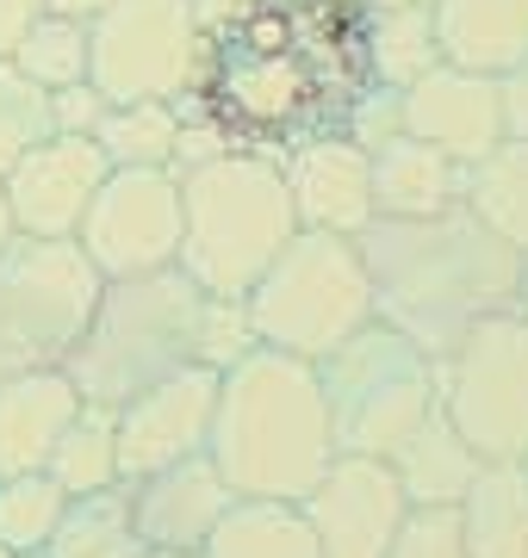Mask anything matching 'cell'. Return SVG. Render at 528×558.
<instances>
[{
    "mask_svg": "<svg viewBox=\"0 0 528 558\" xmlns=\"http://www.w3.org/2000/svg\"><path fill=\"white\" fill-rule=\"evenodd\" d=\"M13 558H44V553H13Z\"/></svg>",
    "mask_w": 528,
    "mask_h": 558,
    "instance_id": "obj_44",
    "label": "cell"
},
{
    "mask_svg": "<svg viewBox=\"0 0 528 558\" xmlns=\"http://www.w3.org/2000/svg\"><path fill=\"white\" fill-rule=\"evenodd\" d=\"M367 69V13L355 0H243L205 32L193 94L175 112H200L243 156L286 161L299 143L343 137Z\"/></svg>",
    "mask_w": 528,
    "mask_h": 558,
    "instance_id": "obj_1",
    "label": "cell"
},
{
    "mask_svg": "<svg viewBox=\"0 0 528 558\" xmlns=\"http://www.w3.org/2000/svg\"><path fill=\"white\" fill-rule=\"evenodd\" d=\"M343 137H355L361 149H380L386 137H398V87H367L361 94V106H355V119H348V131Z\"/></svg>",
    "mask_w": 528,
    "mask_h": 558,
    "instance_id": "obj_35",
    "label": "cell"
},
{
    "mask_svg": "<svg viewBox=\"0 0 528 558\" xmlns=\"http://www.w3.org/2000/svg\"><path fill=\"white\" fill-rule=\"evenodd\" d=\"M44 13V0H0V57H13V44L25 38V25Z\"/></svg>",
    "mask_w": 528,
    "mask_h": 558,
    "instance_id": "obj_38",
    "label": "cell"
},
{
    "mask_svg": "<svg viewBox=\"0 0 528 558\" xmlns=\"http://www.w3.org/2000/svg\"><path fill=\"white\" fill-rule=\"evenodd\" d=\"M137 553H143V539H137V521H131L124 484L69 497L50 539H44V558H137Z\"/></svg>",
    "mask_w": 528,
    "mask_h": 558,
    "instance_id": "obj_24",
    "label": "cell"
},
{
    "mask_svg": "<svg viewBox=\"0 0 528 558\" xmlns=\"http://www.w3.org/2000/svg\"><path fill=\"white\" fill-rule=\"evenodd\" d=\"M373 323L410 336L429 360L454 354L497 311H516L528 267L467 199L435 218H373L355 236Z\"/></svg>",
    "mask_w": 528,
    "mask_h": 558,
    "instance_id": "obj_2",
    "label": "cell"
},
{
    "mask_svg": "<svg viewBox=\"0 0 528 558\" xmlns=\"http://www.w3.org/2000/svg\"><path fill=\"white\" fill-rule=\"evenodd\" d=\"M193 558H317V539H311L299 502L237 497Z\"/></svg>",
    "mask_w": 528,
    "mask_h": 558,
    "instance_id": "obj_23",
    "label": "cell"
},
{
    "mask_svg": "<svg viewBox=\"0 0 528 558\" xmlns=\"http://www.w3.org/2000/svg\"><path fill=\"white\" fill-rule=\"evenodd\" d=\"M212 403H218V373L212 366H181L156 379L149 391H137L131 403L112 410V435H119V478H143L163 472L175 459L205 453L212 435Z\"/></svg>",
    "mask_w": 528,
    "mask_h": 558,
    "instance_id": "obj_13",
    "label": "cell"
},
{
    "mask_svg": "<svg viewBox=\"0 0 528 558\" xmlns=\"http://www.w3.org/2000/svg\"><path fill=\"white\" fill-rule=\"evenodd\" d=\"M286 199L299 230H329V236H361L373 223V161L355 137H317L299 143L280 161Z\"/></svg>",
    "mask_w": 528,
    "mask_h": 558,
    "instance_id": "obj_17",
    "label": "cell"
},
{
    "mask_svg": "<svg viewBox=\"0 0 528 558\" xmlns=\"http://www.w3.org/2000/svg\"><path fill=\"white\" fill-rule=\"evenodd\" d=\"M131 497V521H137L143 546H163V553H200L212 527L224 521V509L237 502V490L218 478V465L205 453L175 459L163 472H143V478L124 484Z\"/></svg>",
    "mask_w": 528,
    "mask_h": 558,
    "instance_id": "obj_16",
    "label": "cell"
},
{
    "mask_svg": "<svg viewBox=\"0 0 528 558\" xmlns=\"http://www.w3.org/2000/svg\"><path fill=\"white\" fill-rule=\"evenodd\" d=\"M106 279L75 236H13L0 248V379L50 373L75 354Z\"/></svg>",
    "mask_w": 528,
    "mask_h": 558,
    "instance_id": "obj_8",
    "label": "cell"
},
{
    "mask_svg": "<svg viewBox=\"0 0 528 558\" xmlns=\"http://www.w3.org/2000/svg\"><path fill=\"white\" fill-rule=\"evenodd\" d=\"M497 119L509 143H528V57L497 75Z\"/></svg>",
    "mask_w": 528,
    "mask_h": 558,
    "instance_id": "obj_37",
    "label": "cell"
},
{
    "mask_svg": "<svg viewBox=\"0 0 528 558\" xmlns=\"http://www.w3.org/2000/svg\"><path fill=\"white\" fill-rule=\"evenodd\" d=\"M137 558H187V553H163V546H143Z\"/></svg>",
    "mask_w": 528,
    "mask_h": 558,
    "instance_id": "obj_42",
    "label": "cell"
},
{
    "mask_svg": "<svg viewBox=\"0 0 528 558\" xmlns=\"http://www.w3.org/2000/svg\"><path fill=\"white\" fill-rule=\"evenodd\" d=\"M175 131H181V112L168 100L106 106L100 124H94V149L106 156V168H168Z\"/></svg>",
    "mask_w": 528,
    "mask_h": 558,
    "instance_id": "obj_29",
    "label": "cell"
},
{
    "mask_svg": "<svg viewBox=\"0 0 528 558\" xmlns=\"http://www.w3.org/2000/svg\"><path fill=\"white\" fill-rule=\"evenodd\" d=\"M44 137H50V94L32 87L13 62L0 57V174Z\"/></svg>",
    "mask_w": 528,
    "mask_h": 558,
    "instance_id": "obj_31",
    "label": "cell"
},
{
    "mask_svg": "<svg viewBox=\"0 0 528 558\" xmlns=\"http://www.w3.org/2000/svg\"><path fill=\"white\" fill-rule=\"evenodd\" d=\"M386 465H392V478H398L410 509H460L472 478L485 472V459L472 453V440L447 422V410H435Z\"/></svg>",
    "mask_w": 528,
    "mask_h": 558,
    "instance_id": "obj_21",
    "label": "cell"
},
{
    "mask_svg": "<svg viewBox=\"0 0 528 558\" xmlns=\"http://www.w3.org/2000/svg\"><path fill=\"white\" fill-rule=\"evenodd\" d=\"M75 242L100 279L175 267L181 260V180L168 168H106Z\"/></svg>",
    "mask_w": 528,
    "mask_h": 558,
    "instance_id": "obj_11",
    "label": "cell"
},
{
    "mask_svg": "<svg viewBox=\"0 0 528 558\" xmlns=\"http://www.w3.org/2000/svg\"><path fill=\"white\" fill-rule=\"evenodd\" d=\"M100 180H106V156L94 149V137H57L50 131L0 174V193H7V211H13L20 236H75Z\"/></svg>",
    "mask_w": 528,
    "mask_h": 558,
    "instance_id": "obj_14",
    "label": "cell"
},
{
    "mask_svg": "<svg viewBox=\"0 0 528 558\" xmlns=\"http://www.w3.org/2000/svg\"><path fill=\"white\" fill-rule=\"evenodd\" d=\"M435 50L454 69L504 75L528 57V0H429Z\"/></svg>",
    "mask_w": 528,
    "mask_h": 558,
    "instance_id": "obj_19",
    "label": "cell"
},
{
    "mask_svg": "<svg viewBox=\"0 0 528 558\" xmlns=\"http://www.w3.org/2000/svg\"><path fill=\"white\" fill-rule=\"evenodd\" d=\"M106 100L94 94V81H75V87H57L50 94V131L57 137H94Z\"/></svg>",
    "mask_w": 528,
    "mask_h": 558,
    "instance_id": "obj_36",
    "label": "cell"
},
{
    "mask_svg": "<svg viewBox=\"0 0 528 558\" xmlns=\"http://www.w3.org/2000/svg\"><path fill=\"white\" fill-rule=\"evenodd\" d=\"M435 62H442V50H435V25H429V0L367 13V69L380 87H410Z\"/></svg>",
    "mask_w": 528,
    "mask_h": 558,
    "instance_id": "obj_27",
    "label": "cell"
},
{
    "mask_svg": "<svg viewBox=\"0 0 528 558\" xmlns=\"http://www.w3.org/2000/svg\"><path fill=\"white\" fill-rule=\"evenodd\" d=\"M523 465H528V459H523Z\"/></svg>",
    "mask_w": 528,
    "mask_h": 558,
    "instance_id": "obj_45",
    "label": "cell"
},
{
    "mask_svg": "<svg viewBox=\"0 0 528 558\" xmlns=\"http://www.w3.org/2000/svg\"><path fill=\"white\" fill-rule=\"evenodd\" d=\"M299 218L286 199L280 161L230 156L181 174V267L212 299H249V286L267 274V260L292 242Z\"/></svg>",
    "mask_w": 528,
    "mask_h": 558,
    "instance_id": "obj_5",
    "label": "cell"
},
{
    "mask_svg": "<svg viewBox=\"0 0 528 558\" xmlns=\"http://www.w3.org/2000/svg\"><path fill=\"white\" fill-rule=\"evenodd\" d=\"M44 478L57 484L62 497H87V490H106L119 478V435H112V410L100 403H82L69 428L57 435L50 459H44Z\"/></svg>",
    "mask_w": 528,
    "mask_h": 558,
    "instance_id": "obj_26",
    "label": "cell"
},
{
    "mask_svg": "<svg viewBox=\"0 0 528 558\" xmlns=\"http://www.w3.org/2000/svg\"><path fill=\"white\" fill-rule=\"evenodd\" d=\"M467 205L504 236V248L528 267V143H497L467 168Z\"/></svg>",
    "mask_w": 528,
    "mask_h": 558,
    "instance_id": "obj_25",
    "label": "cell"
},
{
    "mask_svg": "<svg viewBox=\"0 0 528 558\" xmlns=\"http://www.w3.org/2000/svg\"><path fill=\"white\" fill-rule=\"evenodd\" d=\"M386 558H472V553L460 539V515L454 509H405Z\"/></svg>",
    "mask_w": 528,
    "mask_h": 558,
    "instance_id": "obj_33",
    "label": "cell"
},
{
    "mask_svg": "<svg viewBox=\"0 0 528 558\" xmlns=\"http://www.w3.org/2000/svg\"><path fill=\"white\" fill-rule=\"evenodd\" d=\"M13 236H20V230H13V211H7V193H0V248H7Z\"/></svg>",
    "mask_w": 528,
    "mask_h": 558,
    "instance_id": "obj_40",
    "label": "cell"
},
{
    "mask_svg": "<svg viewBox=\"0 0 528 558\" xmlns=\"http://www.w3.org/2000/svg\"><path fill=\"white\" fill-rule=\"evenodd\" d=\"M62 490L44 472H20V478H0V546L7 553H44V539L62 515Z\"/></svg>",
    "mask_w": 528,
    "mask_h": 558,
    "instance_id": "obj_30",
    "label": "cell"
},
{
    "mask_svg": "<svg viewBox=\"0 0 528 558\" xmlns=\"http://www.w3.org/2000/svg\"><path fill=\"white\" fill-rule=\"evenodd\" d=\"M44 7H57V13H94V7H106V0H44Z\"/></svg>",
    "mask_w": 528,
    "mask_h": 558,
    "instance_id": "obj_39",
    "label": "cell"
},
{
    "mask_svg": "<svg viewBox=\"0 0 528 558\" xmlns=\"http://www.w3.org/2000/svg\"><path fill=\"white\" fill-rule=\"evenodd\" d=\"M205 32L187 0H106L87 13V81L106 106L181 100L200 75Z\"/></svg>",
    "mask_w": 528,
    "mask_h": 558,
    "instance_id": "obj_9",
    "label": "cell"
},
{
    "mask_svg": "<svg viewBox=\"0 0 528 558\" xmlns=\"http://www.w3.org/2000/svg\"><path fill=\"white\" fill-rule=\"evenodd\" d=\"M249 348H262V341H255V323H249V304L243 299H212V292H205V304H200V348H193V360L212 366V373H224V366H237Z\"/></svg>",
    "mask_w": 528,
    "mask_h": 558,
    "instance_id": "obj_32",
    "label": "cell"
},
{
    "mask_svg": "<svg viewBox=\"0 0 528 558\" xmlns=\"http://www.w3.org/2000/svg\"><path fill=\"white\" fill-rule=\"evenodd\" d=\"M200 304L205 292L181 267L106 279L75 354L62 360V373L82 391V403L119 410V403H131L137 391H149L168 373L200 366L193 360V348H200Z\"/></svg>",
    "mask_w": 528,
    "mask_h": 558,
    "instance_id": "obj_4",
    "label": "cell"
},
{
    "mask_svg": "<svg viewBox=\"0 0 528 558\" xmlns=\"http://www.w3.org/2000/svg\"><path fill=\"white\" fill-rule=\"evenodd\" d=\"M311 373H317V391H324L336 453L392 459L442 410L435 360L386 323H361L343 348L311 360Z\"/></svg>",
    "mask_w": 528,
    "mask_h": 558,
    "instance_id": "obj_6",
    "label": "cell"
},
{
    "mask_svg": "<svg viewBox=\"0 0 528 558\" xmlns=\"http://www.w3.org/2000/svg\"><path fill=\"white\" fill-rule=\"evenodd\" d=\"M243 304L255 341L292 360H324L361 323H373L361 248L355 236H329V230H292V242L267 260V274L249 286Z\"/></svg>",
    "mask_w": 528,
    "mask_h": 558,
    "instance_id": "obj_7",
    "label": "cell"
},
{
    "mask_svg": "<svg viewBox=\"0 0 528 558\" xmlns=\"http://www.w3.org/2000/svg\"><path fill=\"white\" fill-rule=\"evenodd\" d=\"M361 13H386V7H410V0H355Z\"/></svg>",
    "mask_w": 528,
    "mask_h": 558,
    "instance_id": "obj_41",
    "label": "cell"
},
{
    "mask_svg": "<svg viewBox=\"0 0 528 558\" xmlns=\"http://www.w3.org/2000/svg\"><path fill=\"white\" fill-rule=\"evenodd\" d=\"M405 490L392 478L386 459H361V453H336L329 472L299 497L317 558H386L405 521Z\"/></svg>",
    "mask_w": 528,
    "mask_h": 558,
    "instance_id": "obj_12",
    "label": "cell"
},
{
    "mask_svg": "<svg viewBox=\"0 0 528 558\" xmlns=\"http://www.w3.org/2000/svg\"><path fill=\"white\" fill-rule=\"evenodd\" d=\"M516 311H523V317H528V279H523V292H516Z\"/></svg>",
    "mask_w": 528,
    "mask_h": 558,
    "instance_id": "obj_43",
    "label": "cell"
},
{
    "mask_svg": "<svg viewBox=\"0 0 528 558\" xmlns=\"http://www.w3.org/2000/svg\"><path fill=\"white\" fill-rule=\"evenodd\" d=\"M447 422L479 459H528V317L497 311L435 360Z\"/></svg>",
    "mask_w": 528,
    "mask_h": 558,
    "instance_id": "obj_10",
    "label": "cell"
},
{
    "mask_svg": "<svg viewBox=\"0 0 528 558\" xmlns=\"http://www.w3.org/2000/svg\"><path fill=\"white\" fill-rule=\"evenodd\" d=\"M75 410H82V391L69 385L62 366L0 379V478L44 472V459H50V447Z\"/></svg>",
    "mask_w": 528,
    "mask_h": 558,
    "instance_id": "obj_18",
    "label": "cell"
},
{
    "mask_svg": "<svg viewBox=\"0 0 528 558\" xmlns=\"http://www.w3.org/2000/svg\"><path fill=\"white\" fill-rule=\"evenodd\" d=\"M205 459L218 465V478L237 497H305L336 459V435H329V410L311 360H292L280 348H249L237 366H224Z\"/></svg>",
    "mask_w": 528,
    "mask_h": 558,
    "instance_id": "obj_3",
    "label": "cell"
},
{
    "mask_svg": "<svg viewBox=\"0 0 528 558\" xmlns=\"http://www.w3.org/2000/svg\"><path fill=\"white\" fill-rule=\"evenodd\" d=\"M373 161V218H435L447 205L467 199V168L429 149L423 137H386L367 149Z\"/></svg>",
    "mask_w": 528,
    "mask_h": 558,
    "instance_id": "obj_20",
    "label": "cell"
},
{
    "mask_svg": "<svg viewBox=\"0 0 528 558\" xmlns=\"http://www.w3.org/2000/svg\"><path fill=\"white\" fill-rule=\"evenodd\" d=\"M454 515L472 558H528V465L485 459V472L472 478Z\"/></svg>",
    "mask_w": 528,
    "mask_h": 558,
    "instance_id": "obj_22",
    "label": "cell"
},
{
    "mask_svg": "<svg viewBox=\"0 0 528 558\" xmlns=\"http://www.w3.org/2000/svg\"><path fill=\"white\" fill-rule=\"evenodd\" d=\"M398 131L423 137L429 149H442L447 161H485L504 143V119H497V75H472L454 62H435L429 75L398 87Z\"/></svg>",
    "mask_w": 528,
    "mask_h": 558,
    "instance_id": "obj_15",
    "label": "cell"
},
{
    "mask_svg": "<svg viewBox=\"0 0 528 558\" xmlns=\"http://www.w3.org/2000/svg\"><path fill=\"white\" fill-rule=\"evenodd\" d=\"M230 156V143H224V131L212 119H200V112H181V131H175V156H168V174L181 180L193 174V168H205V161Z\"/></svg>",
    "mask_w": 528,
    "mask_h": 558,
    "instance_id": "obj_34",
    "label": "cell"
},
{
    "mask_svg": "<svg viewBox=\"0 0 528 558\" xmlns=\"http://www.w3.org/2000/svg\"><path fill=\"white\" fill-rule=\"evenodd\" d=\"M7 62H13L32 87H44V94L87 81V13H57V7H44L38 20L25 25V38L13 44Z\"/></svg>",
    "mask_w": 528,
    "mask_h": 558,
    "instance_id": "obj_28",
    "label": "cell"
}]
</instances>
